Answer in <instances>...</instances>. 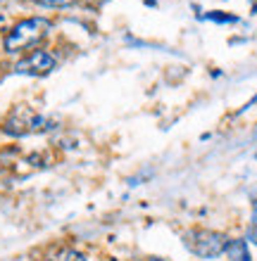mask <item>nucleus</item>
I'll list each match as a JSON object with an SVG mask.
<instances>
[{
    "mask_svg": "<svg viewBox=\"0 0 257 261\" xmlns=\"http://www.w3.org/2000/svg\"><path fill=\"white\" fill-rule=\"evenodd\" d=\"M53 31V21L48 17H24L14 27L7 29L5 38H3V48L7 55H21V53H31L41 41H45Z\"/></svg>",
    "mask_w": 257,
    "mask_h": 261,
    "instance_id": "nucleus-1",
    "label": "nucleus"
},
{
    "mask_svg": "<svg viewBox=\"0 0 257 261\" xmlns=\"http://www.w3.org/2000/svg\"><path fill=\"white\" fill-rule=\"evenodd\" d=\"M183 242H186V247L191 249L195 256H200V259H217V256L224 254L229 238L224 233H219V230L195 228V230H188V233L183 235Z\"/></svg>",
    "mask_w": 257,
    "mask_h": 261,
    "instance_id": "nucleus-2",
    "label": "nucleus"
},
{
    "mask_svg": "<svg viewBox=\"0 0 257 261\" xmlns=\"http://www.w3.org/2000/svg\"><path fill=\"white\" fill-rule=\"evenodd\" d=\"M48 128H53L48 119L36 114L29 107H14L10 112V117L5 119V124H3V130L7 136H14V138L29 136V133H41V130H48Z\"/></svg>",
    "mask_w": 257,
    "mask_h": 261,
    "instance_id": "nucleus-3",
    "label": "nucleus"
},
{
    "mask_svg": "<svg viewBox=\"0 0 257 261\" xmlns=\"http://www.w3.org/2000/svg\"><path fill=\"white\" fill-rule=\"evenodd\" d=\"M57 67V57L50 50L36 48L31 53L21 57L19 62L14 64V74H24V76H48L53 69Z\"/></svg>",
    "mask_w": 257,
    "mask_h": 261,
    "instance_id": "nucleus-4",
    "label": "nucleus"
},
{
    "mask_svg": "<svg viewBox=\"0 0 257 261\" xmlns=\"http://www.w3.org/2000/svg\"><path fill=\"white\" fill-rule=\"evenodd\" d=\"M224 254L229 256L231 261H250V249H248V242L241 240V238H233V240L229 238Z\"/></svg>",
    "mask_w": 257,
    "mask_h": 261,
    "instance_id": "nucleus-5",
    "label": "nucleus"
},
{
    "mask_svg": "<svg viewBox=\"0 0 257 261\" xmlns=\"http://www.w3.org/2000/svg\"><path fill=\"white\" fill-rule=\"evenodd\" d=\"M55 261H88V256H86L84 252H79V249L67 247V249H62V252L57 254Z\"/></svg>",
    "mask_w": 257,
    "mask_h": 261,
    "instance_id": "nucleus-6",
    "label": "nucleus"
},
{
    "mask_svg": "<svg viewBox=\"0 0 257 261\" xmlns=\"http://www.w3.org/2000/svg\"><path fill=\"white\" fill-rule=\"evenodd\" d=\"M36 5L41 7H53V10H62V7H72L77 5L79 0H34Z\"/></svg>",
    "mask_w": 257,
    "mask_h": 261,
    "instance_id": "nucleus-7",
    "label": "nucleus"
},
{
    "mask_svg": "<svg viewBox=\"0 0 257 261\" xmlns=\"http://www.w3.org/2000/svg\"><path fill=\"white\" fill-rule=\"evenodd\" d=\"M205 19H209V21H224V24H233V21H238V17H233V14L209 12V14H205Z\"/></svg>",
    "mask_w": 257,
    "mask_h": 261,
    "instance_id": "nucleus-8",
    "label": "nucleus"
},
{
    "mask_svg": "<svg viewBox=\"0 0 257 261\" xmlns=\"http://www.w3.org/2000/svg\"><path fill=\"white\" fill-rule=\"evenodd\" d=\"M250 238H255L257 242V199L252 202V223H250Z\"/></svg>",
    "mask_w": 257,
    "mask_h": 261,
    "instance_id": "nucleus-9",
    "label": "nucleus"
},
{
    "mask_svg": "<svg viewBox=\"0 0 257 261\" xmlns=\"http://www.w3.org/2000/svg\"><path fill=\"white\" fill-rule=\"evenodd\" d=\"M148 261H169V259H160V256H153V259H148Z\"/></svg>",
    "mask_w": 257,
    "mask_h": 261,
    "instance_id": "nucleus-10",
    "label": "nucleus"
},
{
    "mask_svg": "<svg viewBox=\"0 0 257 261\" xmlns=\"http://www.w3.org/2000/svg\"><path fill=\"white\" fill-rule=\"evenodd\" d=\"M252 102H257V95H255V100H252ZM252 102H250V105H252Z\"/></svg>",
    "mask_w": 257,
    "mask_h": 261,
    "instance_id": "nucleus-11",
    "label": "nucleus"
},
{
    "mask_svg": "<svg viewBox=\"0 0 257 261\" xmlns=\"http://www.w3.org/2000/svg\"><path fill=\"white\" fill-rule=\"evenodd\" d=\"M41 261H53V259H41Z\"/></svg>",
    "mask_w": 257,
    "mask_h": 261,
    "instance_id": "nucleus-12",
    "label": "nucleus"
}]
</instances>
